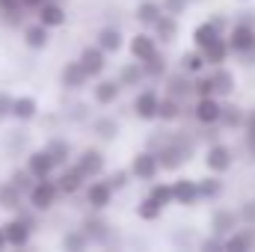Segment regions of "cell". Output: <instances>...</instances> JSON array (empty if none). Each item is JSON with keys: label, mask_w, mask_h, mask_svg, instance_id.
Returning <instances> with one entry per match:
<instances>
[{"label": "cell", "mask_w": 255, "mask_h": 252, "mask_svg": "<svg viewBox=\"0 0 255 252\" xmlns=\"http://www.w3.org/2000/svg\"><path fill=\"white\" fill-rule=\"evenodd\" d=\"M202 95H217V92H214V77H211V68L193 77V98H202Z\"/></svg>", "instance_id": "44"}, {"label": "cell", "mask_w": 255, "mask_h": 252, "mask_svg": "<svg viewBox=\"0 0 255 252\" xmlns=\"http://www.w3.org/2000/svg\"><path fill=\"white\" fill-rule=\"evenodd\" d=\"M163 15V6L160 0H136L133 6V21L142 27V30H151V24Z\"/></svg>", "instance_id": "30"}, {"label": "cell", "mask_w": 255, "mask_h": 252, "mask_svg": "<svg viewBox=\"0 0 255 252\" xmlns=\"http://www.w3.org/2000/svg\"><path fill=\"white\" fill-rule=\"evenodd\" d=\"M104 178H107V184L116 190V193L128 190V187H130V181H133V175H130V169H128V166H119V169H107V172H104Z\"/></svg>", "instance_id": "42"}, {"label": "cell", "mask_w": 255, "mask_h": 252, "mask_svg": "<svg viewBox=\"0 0 255 252\" xmlns=\"http://www.w3.org/2000/svg\"><path fill=\"white\" fill-rule=\"evenodd\" d=\"M163 92H166V95H175L178 101L187 104V98H193V77L187 71H181V68L169 71V74L163 77Z\"/></svg>", "instance_id": "24"}, {"label": "cell", "mask_w": 255, "mask_h": 252, "mask_svg": "<svg viewBox=\"0 0 255 252\" xmlns=\"http://www.w3.org/2000/svg\"><path fill=\"white\" fill-rule=\"evenodd\" d=\"M51 39H54V30L45 27L42 21L33 18V21H24V24H21V45H24L27 51L42 54V51L51 48Z\"/></svg>", "instance_id": "13"}, {"label": "cell", "mask_w": 255, "mask_h": 252, "mask_svg": "<svg viewBox=\"0 0 255 252\" xmlns=\"http://www.w3.org/2000/svg\"><path fill=\"white\" fill-rule=\"evenodd\" d=\"M163 211H166V208H160L148 193H145V196L136 202V208H133V214H136V220H139V223H157V220L163 217Z\"/></svg>", "instance_id": "38"}, {"label": "cell", "mask_w": 255, "mask_h": 252, "mask_svg": "<svg viewBox=\"0 0 255 252\" xmlns=\"http://www.w3.org/2000/svg\"><path fill=\"white\" fill-rule=\"evenodd\" d=\"M142 68H145V77H148V83H163V77L172 71V68H169V60H166V54H163V51H160L154 60L142 63Z\"/></svg>", "instance_id": "39"}, {"label": "cell", "mask_w": 255, "mask_h": 252, "mask_svg": "<svg viewBox=\"0 0 255 252\" xmlns=\"http://www.w3.org/2000/svg\"><path fill=\"white\" fill-rule=\"evenodd\" d=\"M77 60H80V65L86 68V74H89L92 80L101 77V74H107V68H110V54H107L101 45H95V42L83 45L80 54H77Z\"/></svg>", "instance_id": "15"}, {"label": "cell", "mask_w": 255, "mask_h": 252, "mask_svg": "<svg viewBox=\"0 0 255 252\" xmlns=\"http://www.w3.org/2000/svg\"><path fill=\"white\" fill-rule=\"evenodd\" d=\"M39 113H42V104H39L36 95L21 92V95L12 98V119H15L18 125H30V122H36Z\"/></svg>", "instance_id": "20"}, {"label": "cell", "mask_w": 255, "mask_h": 252, "mask_svg": "<svg viewBox=\"0 0 255 252\" xmlns=\"http://www.w3.org/2000/svg\"><path fill=\"white\" fill-rule=\"evenodd\" d=\"M244 136H255V107L247 110V119H244Z\"/></svg>", "instance_id": "49"}, {"label": "cell", "mask_w": 255, "mask_h": 252, "mask_svg": "<svg viewBox=\"0 0 255 252\" xmlns=\"http://www.w3.org/2000/svg\"><path fill=\"white\" fill-rule=\"evenodd\" d=\"M89 130H92V136H98L101 142H113V139H119V133H122V122H119L116 116H110V113L89 116Z\"/></svg>", "instance_id": "25"}, {"label": "cell", "mask_w": 255, "mask_h": 252, "mask_svg": "<svg viewBox=\"0 0 255 252\" xmlns=\"http://www.w3.org/2000/svg\"><path fill=\"white\" fill-rule=\"evenodd\" d=\"M128 57L130 60H139V63H148V60H154L160 51H163V45L154 39V33L151 30H136L133 36H128V45H125Z\"/></svg>", "instance_id": "7"}, {"label": "cell", "mask_w": 255, "mask_h": 252, "mask_svg": "<svg viewBox=\"0 0 255 252\" xmlns=\"http://www.w3.org/2000/svg\"><path fill=\"white\" fill-rule=\"evenodd\" d=\"M229 39V48H232V57H247L255 54V24H253V12H244L226 33Z\"/></svg>", "instance_id": "1"}, {"label": "cell", "mask_w": 255, "mask_h": 252, "mask_svg": "<svg viewBox=\"0 0 255 252\" xmlns=\"http://www.w3.org/2000/svg\"><path fill=\"white\" fill-rule=\"evenodd\" d=\"M9 250V244H6V235H3V226H0V252Z\"/></svg>", "instance_id": "53"}, {"label": "cell", "mask_w": 255, "mask_h": 252, "mask_svg": "<svg viewBox=\"0 0 255 252\" xmlns=\"http://www.w3.org/2000/svg\"><path fill=\"white\" fill-rule=\"evenodd\" d=\"M42 3H45V0H21V6H24L27 12H36V9H39Z\"/></svg>", "instance_id": "52"}, {"label": "cell", "mask_w": 255, "mask_h": 252, "mask_svg": "<svg viewBox=\"0 0 255 252\" xmlns=\"http://www.w3.org/2000/svg\"><path fill=\"white\" fill-rule=\"evenodd\" d=\"M116 80L122 83V89H130V92H136L139 86H145V83H148L145 68H142L139 60H128V63L116 65Z\"/></svg>", "instance_id": "23"}, {"label": "cell", "mask_w": 255, "mask_h": 252, "mask_svg": "<svg viewBox=\"0 0 255 252\" xmlns=\"http://www.w3.org/2000/svg\"><path fill=\"white\" fill-rule=\"evenodd\" d=\"M244 119H247V110L232 104L229 98L223 101V116H220V127L223 130H244Z\"/></svg>", "instance_id": "35"}, {"label": "cell", "mask_w": 255, "mask_h": 252, "mask_svg": "<svg viewBox=\"0 0 255 252\" xmlns=\"http://www.w3.org/2000/svg\"><path fill=\"white\" fill-rule=\"evenodd\" d=\"M211 77H214V92H217L223 101L235 95V89H238V77H235V71H232L229 65H214V68H211Z\"/></svg>", "instance_id": "28"}, {"label": "cell", "mask_w": 255, "mask_h": 252, "mask_svg": "<svg viewBox=\"0 0 255 252\" xmlns=\"http://www.w3.org/2000/svg\"><path fill=\"white\" fill-rule=\"evenodd\" d=\"M241 3H247V0H241Z\"/></svg>", "instance_id": "56"}, {"label": "cell", "mask_w": 255, "mask_h": 252, "mask_svg": "<svg viewBox=\"0 0 255 252\" xmlns=\"http://www.w3.org/2000/svg\"><path fill=\"white\" fill-rule=\"evenodd\" d=\"M95 45H101L110 57H116V54H122L128 45V36L122 33V27L119 24H104V27H98L95 30V39H92Z\"/></svg>", "instance_id": "18"}, {"label": "cell", "mask_w": 255, "mask_h": 252, "mask_svg": "<svg viewBox=\"0 0 255 252\" xmlns=\"http://www.w3.org/2000/svg\"><path fill=\"white\" fill-rule=\"evenodd\" d=\"M199 193H202V202H220L223 193H226V181H223V175H217V172L202 175V178H199Z\"/></svg>", "instance_id": "33"}, {"label": "cell", "mask_w": 255, "mask_h": 252, "mask_svg": "<svg viewBox=\"0 0 255 252\" xmlns=\"http://www.w3.org/2000/svg\"><path fill=\"white\" fill-rule=\"evenodd\" d=\"M101 214H104V211L86 208V214H83V220H80V229L86 232V238H89L92 247H110V238H113V226H110Z\"/></svg>", "instance_id": "12"}, {"label": "cell", "mask_w": 255, "mask_h": 252, "mask_svg": "<svg viewBox=\"0 0 255 252\" xmlns=\"http://www.w3.org/2000/svg\"><path fill=\"white\" fill-rule=\"evenodd\" d=\"M12 98H15V95H9V92L0 89V122L12 119Z\"/></svg>", "instance_id": "48"}, {"label": "cell", "mask_w": 255, "mask_h": 252, "mask_svg": "<svg viewBox=\"0 0 255 252\" xmlns=\"http://www.w3.org/2000/svg\"><path fill=\"white\" fill-rule=\"evenodd\" d=\"M0 24H3V15H0Z\"/></svg>", "instance_id": "55"}, {"label": "cell", "mask_w": 255, "mask_h": 252, "mask_svg": "<svg viewBox=\"0 0 255 252\" xmlns=\"http://www.w3.org/2000/svg\"><path fill=\"white\" fill-rule=\"evenodd\" d=\"M211 21H214V24H217L223 33H229V27H232V24H229V18H226L223 12H214V15H211Z\"/></svg>", "instance_id": "50"}, {"label": "cell", "mask_w": 255, "mask_h": 252, "mask_svg": "<svg viewBox=\"0 0 255 252\" xmlns=\"http://www.w3.org/2000/svg\"><path fill=\"white\" fill-rule=\"evenodd\" d=\"M205 60H208V68H214V65H226L232 60V48H229V39L226 36H220L217 42H211L205 51Z\"/></svg>", "instance_id": "36"}, {"label": "cell", "mask_w": 255, "mask_h": 252, "mask_svg": "<svg viewBox=\"0 0 255 252\" xmlns=\"http://www.w3.org/2000/svg\"><path fill=\"white\" fill-rule=\"evenodd\" d=\"M178 68L187 71L190 77H196V74L208 71V60H205V54H202L199 48H190V51H184V54L178 57Z\"/></svg>", "instance_id": "37"}, {"label": "cell", "mask_w": 255, "mask_h": 252, "mask_svg": "<svg viewBox=\"0 0 255 252\" xmlns=\"http://www.w3.org/2000/svg\"><path fill=\"white\" fill-rule=\"evenodd\" d=\"M172 196H175V205L178 208H196L202 202V193H199V178H187V175H178L172 181Z\"/></svg>", "instance_id": "22"}, {"label": "cell", "mask_w": 255, "mask_h": 252, "mask_svg": "<svg viewBox=\"0 0 255 252\" xmlns=\"http://www.w3.org/2000/svg\"><path fill=\"white\" fill-rule=\"evenodd\" d=\"M24 166L33 172V178H51V175H57V160H54V154L45 145L30 148L27 157H24Z\"/></svg>", "instance_id": "16"}, {"label": "cell", "mask_w": 255, "mask_h": 252, "mask_svg": "<svg viewBox=\"0 0 255 252\" xmlns=\"http://www.w3.org/2000/svg\"><path fill=\"white\" fill-rule=\"evenodd\" d=\"M184 113H187V104L184 101H178L175 95H160V107H157V122H163V125H175V122H181L184 119Z\"/></svg>", "instance_id": "27"}, {"label": "cell", "mask_w": 255, "mask_h": 252, "mask_svg": "<svg viewBox=\"0 0 255 252\" xmlns=\"http://www.w3.org/2000/svg\"><path fill=\"white\" fill-rule=\"evenodd\" d=\"M74 166L86 175V178H101L107 172V154L101 145H83L74 151Z\"/></svg>", "instance_id": "10"}, {"label": "cell", "mask_w": 255, "mask_h": 252, "mask_svg": "<svg viewBox=\"0 0 255 252\" xmlns=\"http://www.w3.org/2000/svg\"><path fill=\"white\" fill-rule=\"evenodd\" d=\"M208 226H211V232L214 235H220V238H226V235H232L238 226H244L241 223V214L235 211V208H226V205H220V208H214L211 211V220H208Z\"/></svg>", "instance_id": "21"}, {"label": "cell", "mask_w": 255, "mask_h": 252, "mask_svg": "<svg viewBox=\"0 0 255 252\" xmlns=\"http://www.w3.org/2000/svg\"><path fill=\"white\" fill-rule=\"evenodd\" d=\"M0 226H3V235H6L9 250H27V247L33 244L36 229H39V223H36V220L21 217V214H12V217H9V220H3Z\"/></svg>", "instance_id": "4"}, {"label": "cell", "mask_w": 255, "mask_h": 252, "mask_svg": "<svg viewBox=\"0 0 255 252\" xmlns=\"http://www.w3.org/2000/svg\"><path fill=\"white\" fill-rule=\"evenodd\" d=\"M6 178H9V181H12L18 190H24V196H27V190L33 187V181H36V178H33V172H30L27 166H12Z\"/></svg>", "instance_id": "43"}, {"label": "cell", "mask_w": 255, "mask_h": 252, "mask_svg": "<svg viewBox=\"0 0 255 252\" xmlns=\"http://www.w3.org/2000/svg\"><path fill=\"white\" fill-rule=\"evenodd\" d=\"M33 18L42 21V24L51 27V30H63L65 24H68V9H65L63 0H45V3L33 12Z\"/></svg>", "instance_id": "17"}, {"label": "cell", "mask_w": 255, "mask_h": 252, "mask_svg": "<svg viewBox=\"0 0 255 252\" xmlns=\"http://www.w3.org/2000/svg\"><path fill=\"white\" fill-rule=\"evenodd\" d=\"M160 89L157 83H145L133 92L130 98V116L136 122H157V107H160Z\"/></svg>", "instance_id": "2"}, {"label": "cell", "mask_w": 255, "mask_h": 252, "mask_svg": "<svg viewBox=\"0 0 255 252\" xmlns=\"http://www.w3.org/2000/svg\"><path fill=\"white\" fill-rule=\"evenodd\" d=\"M54 178H57V184H60V193L68 196V199H71V196H77V193H83L86 181H89V178L74 166V160H71V163H65V166H60Z\"/></svg>", "instance_id": "19"}, {"label": "cell", "mask_w": 255, "mask_h": 252, "mask_svg": "<svg viewBox=\"0 0 255 252\" xmlns=\"http://www.w3.org/2000/svg\"><path fill=\"white\" fill-rule=\"evenodd\" d=\"M116 199V190L107 184V178H89L86 187H83V205L92 208V211H107Z\"/></svg>", "instance_id": "14"}, {"label": "cell", "mask_w": 255, "mask_h": 252, "mask_svg": "<svg viewBox=\"0 0 255 252\" xmlns=\"http://www.w3.org/2000/svg\"><path fill=\"white\" fill-rule=\"evenodd\" d=\"M220 36H226V33H223V30H220V27H217V24H214L211 18H205V21H199V24H196V27L190 30L193 48H199V51H205V48H208L211 42H217Z\"/></svg>", "instance_id": "29"}, {"label": "cell", "mask_w": 255, "mask_h": 252, "mask_svg": "<svg viewBox=\"0 0 255 252\" xmlns=\"http://www.w3.org/2000/svg\"><path fill=\"white\" fill-rule=\"evenodd\" d=\"M244 148H247V157L255 160V136H244Z\"/></svg>", "instance_id": "51"}, {"label": "cell", "mask_w": 255, "mask_h": 252, "mask_svg": "<svg viewBox=\"0 0 255 252\" xmlns=\"http://www.w3.org/2000/svg\"><path fill=\"white\" fill-rule=\"evenodd\" d=\"M122 83L116 80V74L113 77H107V74H101V77H95L92 83H89V101L95 104V107H101V110H107V107H116L119 104V98H122Z\"/></svg>", "instance_id": "6"}, {"label": "cell", "mask_w": 255, "mask_h": 252, "mask_svg": "<svg viewBox=\"0 0 255 252\" xmlns=\"http://www.w3.org/2000/svg\"><path fill=\"white\" fill-rule=\"evenodd\" d=\"M128 169H130V175H133V181H142V184H151L154 178H160V160H157V151L154 148H136L133 154H130V163H128Z\"/></svg>", "instance_id": "5"}, {"label": "cell", "mask_w": 255, "mask_h": 252, "mask_svg": "<svg viewBox=\"0 0 255 252\" xmlns=\"http://www.w3.org/2000/svg\"><path fill=\"white\" fill-rule=\"evenodd\" d=\"M57 83H60V89H63V92H68V95H77V92L89 89L92 77L86 74V68L80 65V60L74 57V60H68V63H63V65H60Z\"/></svg>", "instance_id": "11"}, {"label": "cell", "mask_w": 255, "mask_h": 252, "mask_svg": "<svg viewBox=\"0 0 255 252\" xmlns=\"http://www.w3.org/2000/svg\"><path fill=\"white\" fill-rule=\"evenodd\" d=\"M226 250H235V252L255 250V226H238L232 235H226Z\"/></svg>", "instance_id": "32"}, {"label": "cell", "mask_w": 255, "mask_h": 252, "mask_svg": "<svg viewBox=\"0 0 255 252\" xmlns=\"http://www.w3.org/2000/svg\"><path fill=\"white\" fill-rule=\"evenodd\" d=\"M160 6H163V12H169V15L181 18V15H187V9H190L193 3H190V0H160Z\"/></svg>", "instance_id": "45"}, {"label": "cell", "mask_w": 255, "mask_h": 252, "mask_svg": "<svg viewBox=\"0 0 255 252\" xmlns=\"http://www.w3.org/2000/svg\"><path fill=\"white\" fill-rule=\"evenodd\" d=\"M190 3H202V0H190Z\"/></svg>", "instance_id": "54"}, {"label": "cell", "mask_w": 255, "mask_h": 252, "mask_svg": "<svg viewBox=\"0 0 255 252\" xmlns=\"http://www.w3.org/2000/svg\"><path fill=\"white\" fill-rule=\"evenodd\" d=\"M148 196L160 205V208H169V205H175V196H172V181H151L148 184Z\"/></svg>", "instance_id": "41"}, {"label": "cell", "mask_w": 255, "mask_h": 252, "mask_svg": "<svg viewBox=\"0 0 255 252\" xmlns=\"http://www.w3.org/2000/svg\"><path fill=\"white\" fill-rule=\"evenodd\" d=\"M151 33H154V39L166 48V45H172L175 39H178V33H181V24H178V18L175 15H169V12H163L154 24H151Z\"/></svg>", "instance_id": "26"}, {"label": "cell", "mask_w": 255, "mask_h": 252, "mask_svg": "<svg viewBox=\"0 0 255 252\" xmlns=\"http://www.w3.org/2000/svg\"><path fill=\"white\" fill-rule=\"evenodd\" d=\"M63 3H65V0H63Z\"/></svg>", "instance_id": "57"}, {"label": "cell", "mask_w": 255, "mask_h": 252, "mask_svg": "<svg viewBox=\"0 0 255 252\" xmlns=\"http://www.w3.org/2000/svg\"><path fill=\"white\" fill-rule=\"evenodd\" d=\"M45 148L54 154L57 169L65 166V163H71V160H74V151H77V148L71 145V139H68V136H60V133H57V136H48V139H45Z\"/></svg>", "instance_id": "31"}, {"label": "cell", "mask_w": 255, "mask_h": 252, "mask_svg": "<svg viewBox=\"0 0 255 252\" xmlns=\"http://www.w3.org/2000/svg\"><path fill=\"white\" fill-rule=\"evenodd\" d=\"M60 247L68 252H83V250H89L92 244H89V238H86V232L77 226V229H68L63 238H60Z\"/></svg>", "instance_id": "40"}, {"label": "cell", "mask_w": 255, "mask_h": 252, "mask_svg": "<svg viewBox=\"0 0 255 252\" xmlns=\"http://www.w3.org/2000/svg\"><path fill=\"white\" fill-rule=\"evenodd\" d=\"M27 202V196H24V190H18L9 178L6 181H0V211H9V214H15L21 205Z\"/></svg>", "instance_id": "34"}, {"label": "cell", "mask_w": 255, "mask_h": 252, "mask_svg": "<svg viewBox=\"0 0 255 252\" xmlns=\"http://www.w3.org/2000/svg\"><path fill=\"white\" fill-rule=\"evenodd\" d=\"M60 196H63V193H60V184H57L54 175H51V178H36L33 187L27 190V205H30L36 214H48V211L57 208Z\"/></svg>", "instance_id": "3"}, {"label": "cell", "mask_w": 255, "mask_h": 252, "mask_svg": "<svg viewBox=\"0 0 255 252\" xmlns=\"http://www.w3.org/2000/svg\"><path fill=\"white\" fill-rule=\"evenodd\" d=\"M202 163H205L208 172L226 175V172L235 166V148H232L229 142H223V139H214V142H208V148H205V154H202Z\"/></svg>", "instance_id": "9"}, {"label": "cell", "mask_w": 255, "mask_h": 252, "mask_svg": "<svg viewBox=\"0 0 255 252\" xmlns=\"http://www.w3.org/2000/svg\"><path fill=\"white\" fill-rule=\"evenodd\" d=\"M238 214H241L244 226H255V199H244L241 208H238Z\"/></svg>", "instance_id": "46"}, {"label": "cell", "mask_w": 255, "mask_h": 252, "mask_svg": "<svg viewBox=\"0 0 255 252\" xmlns=\"http://www.w3.org/2000/svg\"><path fill=\"white\" fill-rule=\"evenodd\" d=\"M190 116H193V122L202 125V127H220L223 98H220V95H202V98H193Z\"/></svg>", "instance_id": "8"}, {"label": "cell", "mask_w": 255, "mask_h": 252, "mask_svg": "<svg viewBox=\"0 0 255 252\" xmlns=\"http://www.w3.org/2000/svg\"><path fill=\"white\" fill-rule=\"evenodd\" d=\"M199 250H202V252H211V250H226V238H220V235H214V232H211V238H205V241L199 244Z\"/></svg>", "instance_id": "47"}]
</instances>
